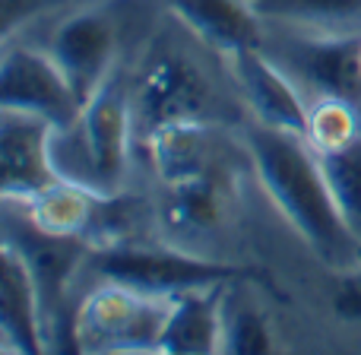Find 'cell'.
<instances>
[{
    "label": "cell",
    "instance_id": "obj_13",
    "mask_svg": "<svg viewBox=\"0 0 361 355\" xmlns=\"http://www.w3.org/2000/svg\"><path fill=\"white\" fill-rule=\"evenodd\" d=\"M225 292L228 286L197 289L184 292L171 301L169 324L162 333L159 352H180V355H206L222 352L225 343Z\"/></svg>",
    "mask_w": 361,
    "mask_h": 355
},
{
    "label": "cell",
    "instance_id": "obj_3",
    "mask_svg": "<svg viewBox=\"0 0 361 355\" xmlns=\"http://www.w3.org/2000/svg\"><path fill=\"white\" fill-rule=\"evenodd\" d=\"M95 270L111 282H124L130 289L149 295L178 299L184 292L216 286H235V282L267 279L257 267L228 260L197 257L178 248H146V244H111L95 251Z\"/></svg>",
    "mask_w": 361,
    "mask_h": 355
},
{
    "label": "cell",
    "instance_id": "obj_2",
    "mask_svg": "<svg viewBox=\"0 0 361 355\" xmlns=\"http://www.w3.org/2000/svg\"><path fill=\"white\" fill-rule=\"evenodd\" d=\"M133 105L118 76L105 83L92 102H86L80 118L63 131H54L51 156L57 175L70 178L102 197H118L130 159Z\"/></svg>",
    "mask_w": 361,
    "mask_h": 355
},
{
    "label": "cell",
    "instance_id": "obj_11",
    "mask_svg": "<svg viewBox=\"0 0 361 355\" xmlns=\"http://www.w3.org/2000/svg\"><path fill=\"white\" fill-rule=\"evenodd\" d=\"M180 23L219 54H238L260 48V13L247 0H165Z\"/></svg>",
    "mask_w": 361,
    "mask_h": 355
},
{
    "label": "cell",
    "instance_id": "obj_16",
    "mask_svg": "<svg viewBox=\"0 0 361 355\" xmlns=\"http://www.w3.org/2000/svg\"><path fill=\"white\" fill-rule=\"evenodd\" d=\"M99 203L102 193L89 191V187L76 184L70 178H57L54 184L42 187L29 200H23V216L48 235L89 238Z\"/></svg>",
    "mask_w": 361,
    "mask_h": 355
},
{
    "label": "cell",
    "instance_id": "obj_4",
    "mask_svg": "<svg viewBox=\"0 0 361 355\" xmlns=\"http://www.w3.org/2000/svg\"><path fill=\"white\" fill-rule=\"evenodd\" d=\"M171 301L124 282L99 286L80 301L73 314L76 352H159L169 324Z\"/></svg>",
    "mask_w": 361,
    "mask_h": 355
},
{
    "label": "cell",
    "instance_id": "obj_18",
    "mask_svg": "<svg viewBox=\"0 0 361 355\" xmlns=\"http://www.w3.org/2000/svg\"><path fill=\"white\" fill-rule=\"evenodd\" d=\"M263 19H279L305 35H361V0H247Z\"/></svg>",
    "mask_w": 361,
    "mask_h": 355
},
{
    "label": "cell",
    "instance_id": "obj_14",
    "mask_svg": "<svg viewBox=\"0 0 361 355\" xmlns=\"http://www.w3.org/2000/svg\"><path fill=\"white\" fill-rule=\"evenodd\" d=\"M23 229L25 235H13L10 244H16L19 254L25 257L32 276L38 282V292H42V305H44V320H54V311L61 305V295L67 292L70 276L76 273L82 254L92 251L89 238H67V235H48V231L35 229L29 219L23 216Z\"/></svg>",
    "mask_w": 361,
    "mask_h": 355
},
{
    "label": "cell",
    "instance_id": "obj_5",
    "mask_svg": "<svg viewBox=\"0 0 361 355\" xmlns=\"http://www.w3.org/2000/svg\"><path fill=\"white\" fill-rule=\"evenodd\" d=\"M133 121L143 133H152L178 121H203L209 105L206 73L180 51H156L146 57L133 86Z\"/></svg>",
    "mask_w": 361,
    "mask_h": 355
},
{
    "label": "cell",
    "instance_id": "obj_12",
    "mask_svg": "<svg viewBox=\"0 0 361 355\" xmlns=\"http://www.w3.org/2000/svg\"><path fill=\"white\" fill-rule=\"evenodd\" d=\"M288 54L320 95L361 102V35H305Z\"/></svg>",
    "mask_w": 361,
    "mask_h": 355
},
{
    "label": "cell",
    "instance_id": "obj_23",
    "mask_svg": "<svg viewBox=\"0 0 361 355\" xmlns=\"http://www.w3.org/2000/svg\"><path fill=\"white\" fill-rule=\"evenodd\" d=\"M57 0H0V23H4V35L10 38L19 25H25L29 19H35L38 13H44L48 6H54Z\"/></svg>",
    "mask_w": 361,
    "mask_h": 355
},
{
    "label": "cell",
    "instance_id": "obj_8",
    "mask_svg": "<svg viewBox=\"0 0 361 355\" xmlns=\"http://www.w3.org/2000/svg\"><path fill=\"white\" fill-rule=\"evenodd\" d=\"M48 51L67 73L80 102L86 105L114 76L111 64H114V51H118V35H114V25L108 23V16L86 10L57 25Z\"/></svg>",
    "mask_w": 361,
    "mask_h": 355
},
{
    "label": "cell",
    "instance_id": "obj_10",
    "mask_svg": "<svg viewBox=\"0 0 361 355\" xmlns=\"http://www.w3.org/2000/svg\"><path fill=\"white\" fill-rule=\"evenodd\" d=\"M0 333L6 352H48V320L38 282L16 244H4L0 270Z\"/></svg>",
    "mask_w": 361,
    "mask_h": 355
},
{
    "label": "cell",
    "instance_id": "obj_7",
    "mask_svg": "<svg viewBox=\"0 0 361 355\" xmlns=\"http://www.w3.org/2000/svg\"><path fill=\"white\" fill-rule=\"evenodd\" d=\"M54 131L57 127L44 118L0 108V162H4L0 187L6 203H23L61 178L51 156Z\"/></svg>",
    "mask_w": 361,
    "mask_h": 355
},
{
    "label": "cell",
    "instance_id": "obj_21",
    "mask_svg": "<svg viewBox=\"0 0 361 355\" xmlns=\"http://www.w3.org/2000/svg\"><path fill=\"white\" fill-rule=\"evenodd\" d=\"M273 327L257 308H238V311L225 314V343L222 352L235 355H263L273 352Z\"/></svg>",
    "mask_w": 361,
    "mask_h": 355
},
{
    "label": "cell",
    "instance_id": "obj_15",
    "mask_svg": "<svg viewBox=\"0 0 361 355\" xmlns=\"http://www.w3.org/2000/svg\"><path fill=\"white\" fill-rule=\"evenodd\" d=\"M231 203V191L225 178L216 169H206L200 175L165 184L162 200V225L178 238L206 235L216 231L225 219V210Z\"/></svg>",
    "mask_w": 361,
    "mask_h": 355
},
{
    "label": "cell",
    "instance_id": "obj_1",
    "mask_svg": "<svg viewBox=\"0 0 361 355\" xmlns=\"http://www.w3.org/2000/svg\"><path fill=\"white\" fill-rule=\"evenodd\" d=\"M247 156L269 203L282 212L295 235L336 273L361 263V241L349 229L324 159L307 137L257 121L247 131Z\"/></svg>",
    "mask_w": 361,
    "mask_h": 355
},
{
    "label": "cell",
    "instance_id": "obj_17",
    "mask_svg": "<svg viewBox=\"0 0 361 355\" xmlns=\"http://www.w3.org/2000/svg\"><path fill=\"white\" fill-rule=\"evenodd\" d=\"M149 162L162 184H178L209 169V127L203 121H178L146 133Z\"/></svg>",
    "mask_w": 361,
    "mask_h": 355
},
{
    "label": "cell",
    "instance_id": "obj_19",
    "mask_svg": "<svg viewBox=\"0 0 361 355\" xmlns=\"http://www.w3.org/2000/svg\"><path fill=\"white\" fill-rule=\"evenodd\" d=\"M307 143L324 156V152H336L361 140V118L355 112V102L336 99V95H320L311 108H307Z\"/></svg>",
    "mask_w": 361,
    "mask_h": 355
},
{
    "label": "cell",
    "instance_id": "obj_9",
    "mask_svg": "<svg viewBox=\"0 0 361 355\" xmlns=\"http://www.w3.org/2000/svg\"><path fill=\"white\" fill-rule=\"evenodd\" d=\"M228 67L235 73V83L241 89L244 102L257 114L260 124L292 131L305 137L307 131V108L298 86L286 76V70L276 61H269L260 48H247L228 54Z\"/></svg>",
    "mask_w": 361,
    "mask_h": 355
},
{
    "label": "cell",
    "instance_id": "obj_20",
    "mask_svg": "<svg viewBox=\"0 0 361 355\" xmlns=\"http://www.w3.org/2000/svg\"><path fill=\"white\" fill-rule=\"evenodd\" d=\"M320 159H324L326 178H330L333 193L339 200V210L361 241V140H355L345 150L324 152Z\"/></svg>",
    "mask_w": 361,
    "mask_h": 355
},
{
    "label": "cell",
    "instance_id": "obj_22",
    "mask_svg": "<svg viewBox=\"0 0 361 355\" xmlns=\"http://www.w3.org/2000/svg\"><path fill=\"white\" fill-rule=\"evenodd\" d=\"M333 311L336 318L361 324V263L339 273L336 292H333Z\"/></svg>",
    "mask_w": 361,
    "mask_h": 355
},
{
    "label": "cell",
    "instance_id": "obj_6",
    "mask_svg": "<svg viewBox=\"0 0 361 355\" xmlns=\"http://www.w3.org/2000/svg\"><path fill=\"white\" fill-rule=\"evenodd\" d=\"M0 108L35 114L63 131L80 118L82 102L51 51L6 44L0 64Z\"/></svg>",
    "mask_w": 361,
    "mask_h": 355
}]
</instances>
